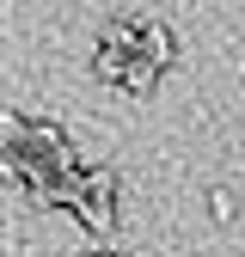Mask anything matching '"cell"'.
<instances>
[{
    "label": "cell",
    "mask_w": 245,
    "mask_h": 257,
    "mask_svg": "<svg viewBox=\"0 0 245 257\" xmlns=\"http://www.w3.org/2000/svg\"><path fill=\"white\" fill-rule=\"evenodd\" d=\"M74 214H80L98 239H110V233H116V172H110V166H92L86 196H80V208H74Z\"/></svg>",
    "instance_id": "6da1fadb"
},
{
    "label": "cell",
    "mask_w": 245,
    "mask_h": 257,
    "mask_svg": "<svg viewBox=\"0 0 245 257\" xmlns=\"http://www.w3.org/2000/svg\"><path fill=\"white\" fill-rule=\"evenodd\" d=\"M92 68H98V80H122V68H129V55H116L98 43V55H92Z\"/></svg>",
    "instance_id": "277c9868"
},
{
    "label": "cell",
    "mask_w": 245,
    "mask_h": 257,
    "mask_svg": "<svg viewBox=\"0 0 245 257\" xmlns=\"http://www.w3.org/2000/svg\"><path fill=\"white\" fill-rule=\"evenodd\" d=\"M98 257H104V251H98Z\"/></svg>",
    "instance_id": "5b68a950"
},
{
    "label": "cell",
    "mask_w": 245,
    "mask_h": 257,
    "mask_svg": "<svg viewBox=\"0 0 245 257\" xmlns=\"http://www.w3.org/2000/svg\"><path fill=\"white\" fill-rule=\"evenodd\" d=\"M141 61H153V68L178 61V43H172V31H166L160 19H141Z\"/></svg>",
    "instance_id": "7a4b0ae2"
},
{
    "label": "cell",
    "mask_w": 245,
    "mask_h": 257,
    "mask_svg": "<svg viewBox=\"0 0 245 257\" xmlns=\"http://www.w3.org/2000/svg\"><path fill=\"white\" fill-rule=\"evenodd\" d=\"M153 80H160V68H153V61H141V55H135L129 68H122V80H116V86H122V92H135V98H147V92H153Z\"/></svg>",
    "instance_id": "3957f363"
}]
</instances>
